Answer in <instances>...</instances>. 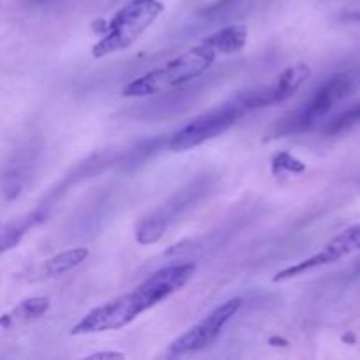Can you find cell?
Returning a JSON list of instances; mask_svg holds the SVG:
<instances>
[{
  "label": "cell",
  "instance_id": "52a82bcc",
  "mask_svg": "<svg viewBox=\"0 0 360 360\" xmlns=\"http://www.w3.org/2000/svg\"><path fill=\"white\" fill-rule=\"evenodd\" d=\"M357 250H360V225H354V227L347 229V231H343L341 234H338L334 239H330L319 253H315V255H311L309 259L302 260V262L287 267V269H283L281 273H278L274 281L278 283V281H285L290 280V278L301 276V274L316 269V267L338 262V260L350 255V253L357 252Z\"/></svg>",
  "mask_w": 360,
  "mask_h": 360
},
{
  "label": "cell",
  "instance_id": "8fae6325",
  "mask_svg": "<svg viewBox=\"0 0 360 360\" xmlns=\"http://www.w3.org/2000/svg\"><path fill=\"white\" fill-rule=\"evenodd\" d=\"M246 39H248V28L245 25H229V27L221 28V30L214 32L210 37L204 39L206 44L221 55H232V53H239L246 46Z\"/></svg>",
  "mask_w": 360,
  "mask_h": 360
},
{
  "label": "cell",
  "instance_id": "8992f818",
  "mask_svg": "<svg viewBox=\"0 0 360 360\" xmlns=\"http://www.w3.org/2000/svg\"><path fill=\"white\" fill-rule=\"evenodd\" d=\"M243 301L241 299H231V301L224 302L207 316H204L199 323L190 327L186 333H183L178 340H174L169 347V354L171 355H186L193 354V352H200L204 348L211 347L220 336L224 327L231 322L232 316L239 311Z\"/></svg>",
  "mask_w": 360,
  "mask_h": 360
},
{
  "label": "cell",
  "instance_id": "7c38bea8",
  "mask_svg": "<svg viewBox=\"0 0 360 360\" xmlns=\"http://www.w3.org/2000/svg\"><path fill=\"white\" fill-rule=\"evenodd\" d=\"M32 225H34V217H27L0 229V253L16 246Z\"/></svg>",
  "mask_w": 360,
  "mask_h": 360
},
{
  "label": "cell",
  "instance_id": "5bb4252c",
  "mask_svg": "<svg viewBox=\"0 0 360 360\" xmlns=\"http://www.w3.org/2000/svg\"><path fill=\"white\" fill-rule=\"evenodd\" d=\"M88 360H122L125 355L118 354V352H98V354H91L86 357Z\"/></svg>",
  "mask_w": 360,
  "mask_h": 360
},
{
  "label": "cell",
  "instance_id": "7a4b0ae2",
  "mask_svg": "<svg viewBox=\"0 0 360 360\" xmlns=\"http://www.w3.org/2000/svg\"><path fill=\"white\" fill-rule=\"evenodd\" d=\"M160 304L157 292L144 280L137 285L129 294L118 295L104 304L97 306L90 313L83 316L76 326L72 327V336H84V334L108 333V330H118L132 323L137 316L146 313L153 306Z\"/></svg>",
  "mask_w": 360,
  "mask_h": 360
},
{
  "label": "cell",
  "instance_id": "3957f363",
  "mask_svg": "<svg viewBox=\"0 0 360 360\" xmlns=\"http://www.w3.org/2000/svg\"><path fill=\"white\" fill-rule=\"evenodd\" d=\"M164 13L160 0H130L109 20L108 30L91 48L95 58H104L112 53L125 51L134 44L157 18Z\"/></svg>",
  "mask_w": 360,
  "mask_h": 360
},
{
  "label": "cell",
  "instance_id": "6da1fadb",
  "mask_svg": "<svg viewBox=\"0 0 360 360\" xmlns=\"http://www.w3.org/2000/svg\"><path fill=\"white\" fill-rule=\"evenodd\" d=\"M217 60V51L206 42L193 46L188 51L181 53L176 58L169 60L162 67L151 69L150 72L136 77L123 88V97L139 98L150 97V95L169 91L172 88H178L195 77L202 76L207 69Z\"/></svg>",
  "mask_w": 360,
  "mask_h": 360
},
{
  "label": "cell",
  "instance_id": "277c9868",
  "mask_svg": "<svg viewBox=\"0 0 360 360\" xmlns=\"http://www.w3.org/2000/svg\"><path fill=\"white\" fill-rule=\"evenodd\" d=\"M360 84V70H348V72L336 74L329 77L319 90L315 91L309 102L302 105L290 122L285 123L287 132H304L320 122L330 109L348 97Z\"/></svg>",
  "mask_w": 360,
  "mask_h": 360
},
{
  "label": "cell",
  "instance_id": "4fadbf2b",
  "mask_svg": "<svg viewBox=\"0 0 360 360\" xmlns=\"http://www.w3.org/2000/svg\"><path fill=\"white\" fill-rule=\"evenodd\" d=\"M355 125H360V104L354 105L348 111L341 112L334 122H330V125L327 127V132L329 134H340L347 132V130L354 129Z\"/></svg>",
  "mask_w": 360,
  "mask_h": 360
},
{
  "label": "cell",
  "instance_id": "9c48e42d",
  "mask_svg": "<svg viewBox=\"0 0 360 360\" xmlns=\"http://www.w3.org/2000/svg\"><path fill=\"white\" fill-rule=\"evenodd\" d=\"M309 74H311V70H309V67L304 65V63H297V65L288 67V69L281 74L280 79H278V83L274 84L273 88L264 90L267 105L290 98L292 95L302 86V83L308 79Z\"/></svg>",
  "mask_w": 360,
  "mask_h": 360
},
{
  "label": "cell",
  "instance_id": "30bf717a",
  "mask_svg": "<svg viewBox=\"0 0 360 360\" xmlns=\"http://www.w3.org/2000/svg\"><path fill=\"white\" fill-rule=\"evenodd\" d=\"M88 255H90L88 248H70L65 250V252L56 253L55 257L41 264L37 273L39 278L41 280H49V278H56L65 273H70L77 266H81L88 259Z\"/></svg>",
  "mask_w": 360,
  "mask_h": 360
},
{
  "label": "cell",
  "instance_id": "ba28073f",
  "mask_svg": "<svg viewBox=\"0 0 360 360\" xmlns=\"http://www.w3.org/2000/svg\"><path fill=\"white\" fill-rule=\"evenodd\" d=\"M49 308V299L48 297H30L25 299L23 302L11 309L9 313L0 316V336L2 334L11 333L16 327L25 326L28 322L41 319Z\"/></svg>",
  "mask_w": 360,
  "mask_h": 360
},
{
  "label": "cell",
  "instance_id": "5b68a950",
  "mask_svg": "<svg viewBox=\"0 0 360 360\" xmlns=\"http://www.w3.org/2000/svg\"><path fill=\"white\" fill-rule=\"evenodd\" d=\"M245 111H248V109L243 104L241 98L232 102V104L224 105V108L213 109V111L192 120L188 125L179 129L169 141V148L174 151H186L200 146V144L227 132L241 118Z\"/></svg>",
  "mask_w": 360,
  "mask_h": 360
}]
</instances>
